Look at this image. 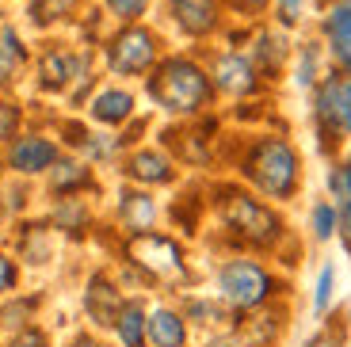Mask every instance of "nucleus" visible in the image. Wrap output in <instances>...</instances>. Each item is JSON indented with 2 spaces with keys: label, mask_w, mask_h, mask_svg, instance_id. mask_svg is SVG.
Instances as JSON below:
<instances>
[{
  "label": "nucleus",
  "mask_w": 351,
  "mask_h": 347,
  "mask_svg": "<svg viewBox=\"0 0 351 347\" xmlns=\"http://www.w3.org/2000/svg\"><path fill=\"white\" fill-rule=\"evenodd\" d=\"M149 96L172 115H191L210 99V80L206 73L187 58H168L149 77Z\"/></svg>",
  "instance_id": "f257e3e1"
},
{
  "label": "nucleus",
  "mask_w": 351,
  "mask_h": 347,
  "mask_svg": "<svg viewBox=\"0 0 351 347\" xmlns=\"http://www.w3.org/2000/svg\"><path fill=\"white\" fill-rule=\"evenodd\" d=\"M245 176L263 195L287 199V195H294V187H298V156H294V149L282 138H263L260 145L248 153Z\"/></svg>",
  "instance_id": "f03ea898"
},
{
  "label": "nucleus",
  "mask_w": 351,
  "mask_h": 347,
  "mask_svg": "<svg viewBox=\"0 0 351 347\" xmlns=\"http://www.w3.org/2000/svg\"><path fill=\"white\" fill-rule=\"evenodd\" d=\"M271 290H275L271 275L252 260H233L218 275V294L233 309H256V305H263L271 298Z\"/></svg>",
  "instance_id": "7ed1b4c3"
},
{
  "label": "nucleus",
  "mask_w": 351,
  "mask_h": 347,
  "mask_svg": "<svg viewBox=\"0 0 351 347\" xmlns=\"http://www.w3.org/2000/svg\"><path fill=\"white\" fill-rule=\"evenodd\" d=\"M221 217H226V226L233 229L237 237H245V241L252 244H275L282 233V222L271 214V210L263 206V202L248 199V195H229L226 206H221Z\"/></svg>",
  "instance_id": "20e7f679"
},
{
  "label": "nucleus",
  "mask_w": 351,
  "mask_h": 347,
  "mask_svg": "<svg viewBox=\"0 0 351 347\" xmlns=\"http://www.w3.org/2000/svg\"><path fill=\"white\" fill-rule=\"evenodd\" d=\"M130 260L138 267H145L153 278H165V283H176L184 278V256H180V244L168 241V237H157V233H134L130 241Z\"/></svg>",
  "instance_id": "39448f33"
},
{
  "label": "nucleus",
  "mask_w": 351,
  "mask_h": 347,
  "mask_svg": "<svg viewBox=\"0 0 351 347\" xmlns=\"http://www.w3.org/2000/svg\"><path fill=\"white\" fill-rule=\"evenodd\" d=\"M317 122H321V130L325 134H351V73H332V77L321 80L317 88Z\"/></svg>",
  "instance_id": "423d86ee"
},
{
  "label": "nucleus",
  "mask_w": 351,
  "mask_h": 347,
  "mask_svg": "<svg viewBox=\"0 0 351 347\" xmlns=\"http://www.w3.org/2000/svg\"><path fill=\"white\" fill-rule=\"evenodd\" d=\"M153 61H157V43L145 27H126L107 46V65H111V73H123V77L145 73Z\"/></svg>",
  "instance_id": "0eeeda50"
},
{
  "label": "nucleus",
  "mask_w": 351,
  "mask_h": 347,
  "mask_svg": "<svg viewBox=\"0 0 351 347\" xmlns=\"http://www.w3.org/2000/svg\"><path fill=\"white\" fill-rule=\"evenodd\" d=\"M214 84H218L221 92H229V96H252L260 80H256V65L245 53H226V58H218V65H214Z\"/></svg>",
  "instance_id": "6e6552de"
},
{
  "label": "nucleus",
  "mask_w": 351,
  "mask_h": 347,
  "mask_svg": "<svg viewBox=\"0 0 351 347\" xmlns=\"http://www.w3.org/2000/svg\"><path fill=\"white\" fill-rule=\"evenodd\" d=\"M325 43L332 50L336 65L351 73V0H336L325 16Z\"/></svg>",
  "instance_id": "1a4fd4ad"
},
{
  "label": "nucleus",
  "mask_w": 351,
  "mask_h": 347,
  "mask_svg": "<svg viewBox=\"0 0 351 347\" xmlns=\"http://www.w3.org/2000/svg\"><path fill=\"white\" fill-rule=\"evenodd\" d=\"M172 4L176 23L184 27L187 35H210L218 27V4L214 0H168Z\"/></svg>",
  "instance_id": "9d476101"
},
{
  "label": "nucleus",
  "mask_w": 351,
  "mask_h": 347,
  "mask_svg": "<svg viewBox=\"0 0 351 347\" xmlns=\"http://www.w3.org/2000/svg\"><path fill=\"white\" fill-rule=\"evenodd\" d=\"M84 305H88V313H92V321L96 324H114L119 321V313H123V298H119V290H114L104 275H96L92 283H88Z\"/></svg>",
  "instance_id": "9b49d317"
},
{
  "label": "nucleus",
  "mask_w": 351,
  "mask_h": 347,
  "mask_svg": "<svg viewBox=\"0 0 351 347\" xmlns=\"http://www.w3.org/2000/svg\"><path fill=\"white\" fill-rule=\"evenodd\" d=\"M145 339L153 347H184V339H187L184 317L172 309H153L145 317Z\"/></svg>",
  "instance_id": "f8f14e48"
},
{
  "label": "nucleus",
  "mask_w": 351,
  "mask_h": 347,
  "mask_svg": "<svg viewBox=\"0 0 351 347\" xmlns=\"http://www.w3.org/2000/svg\"><path fill=\"white\" fill-rule=\"evenodd\" d=\"M73 77H84V61L73 58V53L50 50L38 61V80H43V88H65Z\"/></svg>",
  "instance_id": "ddd939ff"
},
{
  "label": "nucleus",
  "mask_w": 351,
  "mask_h": 347,
  "mask_svg": "<svg viewBox=\"0 0 351 347\" xmlns=\"http://www.w3.org/2000/svg\"><path fill=\"white\" fill-rule=\"evenodd\" d=\"M53 160H58V149L46 138H23L12 149V168L16 172H43V168H53Z\"/></svg>",
  "instance_id": "4468645a"
},
{
  "label": "nucleus",
  "mask_w": 351,
  "mask_h": 347,
  "mask_svg": "<svg viewBox=\"0 0 351 347\" xmlns=\"http://www.w3.org/2000/svg\"><path fill=\"white\" fill-rule=\"evenodd\" d=\"M126 176H134V180H141V183H168V180H172V165H168V156H165V153L141 149V153L130 156Z\"/></svg>",
  "instance_id": "2eb2a0df"
},
{
  "label": "nucleus",
  "mask_w": 351,
  "mask_h": 347,
  "mask_svg": "<svg viewBox=\"0 0 351 347\" xmlns=\"http://www.w3.org/2000/svg\"><path fill=\"white\" fill-rule=\"evenodd\" d=\"M130 111H134V96H130V92H119V88L99 92L96 104H92V119L104 122V126H114V122L130 119Z\"/></svg>",
  "instance_id": "dca6fc26"
},
{
  "label": "nucleus",
  "mask_w": 351,
  "mask_h": 347,
  "mask_svg": "<svg viewBox=\"0 0 351 347\" xmlns=\"http://www.w3.org/2000/svg\"><path fill=\"white\" fill-rule=\"evenodd\" d=\"M119 214H123V222H126V229H130V233H145V229L153 226V217H157V206H153L149 195H141V191H123Z\"/></svg>",
  "instance_id": "f3484780"
},
{
  "label": "nucleus",
  "mask_w": 351,
  "mask_h": 347,
  "mask_svg": "<svg viewBox=\"0 0 351 347\" xmlns=\"http://www.w3.org/2000/svg\"><path fill=\"white\" fill-rule=\"evenodd\" d=\"M23 61H27V50L19 46L16 31H12V27H4V31H0V84H8Z\"/></svg>",
  "instance_id": "a211bd4d"
},
{
  "label": "nucleus",
  "mask_w": 351,
  "mask_h": 347,
  "mask_svg": "<svg viewBox=\"0 0 351 347\" xmlns=\"http://www.w3.org/2000/svg\"><path fill=\"white\" fill-rule=\"evenodd\" d=\"M114 328H119L123 347H141V344H145V313H141L138 305H123V313H119Z\"/></svg>",
  "instance_id": "6ab92c4d"
},
{
  "label": "nucleus",
  "mask_w": 351,
  "mask_h": 347,
  "mask_svg": "<svg viewBox=\"0 0 351 347\" xmlns=\"http://www.w3.org/2000/svg\"><path fill=\"white\" fill-rule=\"evenodd\" d=\"M92 180L84 165H73V160H62L53 165V191H73V187H84Z\"/></svg>",
  "instance_id": "aec40b11"
},
{
  "label": "nucleus",
  "mask_w": 351,
  "mask_h": 347,
  "mask_svg": "<svg viewBox=\"0 0 351 347\" xmlns=\"http://www.w3.org/2000/svg\"><path fill=\"white\" fill-rule=\"evenodd\" d=\"M282 53H287V46H282V38L275 35H260V46H256V65L267 73H275L282 65Z\"/></svg>",
  "instance_id": "412c9836"
},
{
  "label": "nucleus",
  "mask_w": 351,
  "mask_h": 347,
  "mask_svg": "<svg viewBox=\"0 0 351 347\" xmlns=\"http://www.w3.org/2000/svg\"><path fill=\"white\" fill-rule=\"evenodd\" d=\"M317 69H321V46H302V58H298V84L302 88H313L317 84Z\"/></svg>",
  "instance_id": "4be33fe9"
},
{
  "label": "nucleus",
  "mask_w": 351,
  "mask_h": 347,
  "mask_svg": "<svg viewBox=\"0 0 351 347\" xmlns=\"http://www.w3.org/2000/svg\"><path fill=\"white\" fill-rule=\"evenodd\" d=\"M332 278H336L332 263H325V267H321V278H317V290H313V309L317 313H328V305H332Z\"/></svg>",
  "instance_id": "5701e85b"
},
{
  "label": "nucleus",
  "mask_w": 351,
  "mask_h": 347,
  "mask_svg": "<svg viewBox=\"0 0 351 347\" xmlns=\"http://www.w3.org/2000/svg\"><path fill=\"white\" fill-rule=\"evenodd\" d=\"M313 233H317V241H328L336 233V210L328 202H317L313 206Z\"/></svg>",
  "instance_id": "b1692460"
},
{
  "label": "nucleus",
  "mask_w": 351,
  "mask_h": 347,
  "mask_svg": "<svg viewBox=\"0 0 351 347\" xmlns=\"http://www.w3.org/2000/svg\"><path fill=\"white\" fill-rule=\"evenodd\" d=\"M69 4H73V0H35L31 16H35L38 27H46V23H53V19L62 16V12H69Z\"/></svg>",
  "instance_id": "393cba45"
},
{
  "label": "nucleus",
  "mask_w": 351,
  "mask_h": 347,
  "mask_svg": "<svg viewBox=\"0 0 351 347\" xmlns=\"http://www.w3.org/2000/svg\"><path fill=\"white\" fill-rule=\"evenodd\" d=\"M107 8H111V16L119 19H138L141 12H145V0H104Z\"/></svg>",
  "instance_id": "a878e982"
},
{
  "label": "nucleus",
  "mask_w": 351,
  "mask_h": 347,
  "mask_svg": "<svg viewBox=\"0 0 351 347\" xmlns=\"http://www.w3.org/2000/svg\"><path fill=\"white\" fill-rule=\"evenodd\" d=\"M16 126H19V111L12 104H0V141L12 138V134H16Z\"/></svg>",
  "instance_id": "bb28decb"
},
{
  "label": "nucleus",
  "mask_w": 351,
  "mask_h": 347,
  "mask_svg": "<svg viewBox=\"0 0 351 347\" xmlns=\"http://www.w3.org/2000/svg\"><path fill=\"white\" fill-rule=\"evenodd\" d=\"M302 16V0H279V23L282 27H294Z\"/></svg>",
  "instance_id": "cd10ccee"
},
{
  "label": "nucleus",
  "mask_w": 351,
  "mask_h": 347,
  "mask_svg": "<svg viewBox=\"0 0 351 347\" xmlns=\"http://www.w3.org/2000/svg\"><path fill=\"white\" fill-rule=\"evenodd\" d=\"M336 229H340L343 244L351 248V199H348V202H340V210H336Z\"/></svg>",
  "instance_id": "c85d7f7f"
},
{
  "label": "nucleus",
  "mask_w": 351,
  "mask_h": 347,
  "mask_svg": "<svg viewBox=\"0 0 351 347\" xmlns=\"http://www.w3.org/2000/svg\"><path fill=\"white\" fill-rule=\"evenodd\" d=\"M58 222H62V226H80V222H84V206H80V202H65V206L58 210Z\"/></svg>",
  "instance_id": "c756f323"
},
{
  "label": "nucleus",
  "mask_w": 351,
  "mask_h": 347,
  "mask_svg": "<svg viewBox=\"0 0 351 347\" xmlns=\"http://www.w3.org/2000/svg\"><path fill=\"white\" fill-rule=\"evenodd\" d=\"M16 287V263L8 256H0V290H12Z\"/></svg>",
  "instance_id": "7c9ffc66"
},
{
  "label": "nucleus",
  "mask_w": 351,
  "mask_h": 347,
  "mask_svg": "<svg viewBox=\"0 0 351 347\" xmlns=\"http://www.w3.org/2000/svg\"><path fill=\"white\" fill-rule=\"evenodd\" d=\"M306 347H340V336H336V332H321V336H313Z\"/></svg>",
  "instance_id": "2f4dec72"
},
{
  "label": "nucleus",
  "mask_w": 351,
  "mask_h": 347,
  "mask_svg": "<svg viewBox=\"0 0 351 347\" xmlns=\"http://www.w3.org/2000/svg\"><path fill=\"white\" fill-rule=\"evenodd\" d=\"M12 347H46V339L38 336V332H23V336H19Z\"/></svg>",
  "instance_id": "473e14b6"
},
{
  "label": "nucleus",
  "mask_w": 351,
  "mask_h": 347,
  "mask_svg": "<svg viewBox=\"0 0 351 347\" xmlns=\"http://www.w3.org/2000/svg\"><path fill=\"white\" fill-rule=\"evenodd\" d=\"M233 4H237V8H245V12H260L267 0H233Z\"/></svg>",
  "instance_id": "72a5a7b5"
},
{
  "label": "nucleus",
  "mask_w": 351,
  "mask_h": 347,
  "mask_svg": "<svg viewBox=\"0 0 351 347\" xmlns=\"http://www.w3.org/2000/svg\"><path fill=\"white\" fill-rule=\"evenodd\" d=\"M214 347H245V344H241V339H218Z\"/></svg>",
  "instance_id": "f704fd0d"
},
{
  "label": "nucleus",
  "mask_w": 351,
  "mask_h": 347,
  "mask_svg": "<svg viewBox=\"0 0 351 347\" xmlns=\"http://www.w3.org/2000/svg\"><path fill=\"white\" fill-rule=\"evenodd\" d=\"M77 347H96V344H88V339H77Z\"/></svg>",
  "instance_id": "c9c22d12"
}]
</instances>
